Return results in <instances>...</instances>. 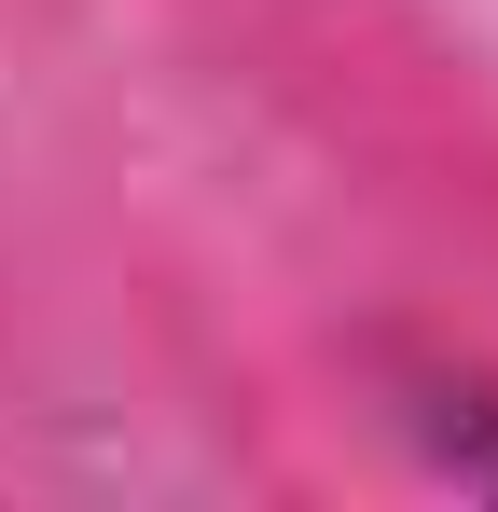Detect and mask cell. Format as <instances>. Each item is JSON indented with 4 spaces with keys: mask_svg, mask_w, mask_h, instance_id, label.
I'll return each mask as SVG.
<instances>
[{
    "mask_svg": "<svg viewBox=\"0 0 498 512\" xmlns=\"http://www.w3.org/2000/svg\"><path fill=\"white\" fill-rule=\"evenodd\" d=\"M429 443H443L457 485H498V402L485 388H429Z\"/></svg>",
    "mask_w": 498,
    "mask_h": 512,
    "instance_id": "cell-1",
    "label": "cell"
}]
</instances>
